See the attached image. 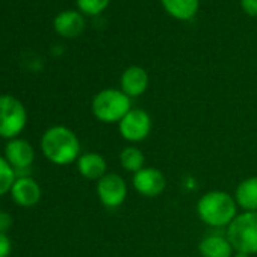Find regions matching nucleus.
Returning <instances> with one entry per match:
<instances>
[{
	"instance_id": "nucleus-21",
	"label": "nucleus",
	"mask_w": 257,
	"mask_h": 257,
	"mask_svg": "<svg viewBox=\"0 0 257 257\" xmlns=\"http://www.w3.org/2000/svg\"><path fill=\"white\" fill-rule=\"evenodd\" d=\"M240 8L249 17H257V0H240Z\"/></svg>"
},
{
	"instance_id": "nucleus-5",
	"label": "nucleus",
	"mask_w": 257,
	"mask_h": 257,
	"mask_svg": "<svg viewBox=\"0 0 257 257\" xmlns=\"http://www.w3.org/2000/svg\"><path fill=\"white\" fill-rule=\"evenodd\" d=\"M28 112L25 104L14 95H0V138L14 140L25 131Z\"/></svg>"
},
{
	"instance_id": "nucleus-9",
	"label": "nucleus",
	"mask_w": 257,
	"mask_h": 257,
	"mask_svg": "<svg viewBox=\"0 0 257 257\" xmlns=\"http://www.w3.org/2000/svg\"><path fill=\"white\" fill-rule=\"evenodd\" d=\"M135 191L146 198H156L164 194L167 188L165 174L155 167H144L132 177Z\"/></svg>"
},
{
	"instance_id": "nucleus-20",
	"label": "nucleus",
	"mask_w": 257,
	"mask_h": 257,
	"mask_svg": "<svg viewBox=\"0 0 257 257\" xmlns=\"http://www.w3.org/2000/svg\"><path fill=\"white\" fill-rule=\"evenodd\" d=\"M13 251L11 237L8 233H0V257H10Z\"/></svg>"
},
{
	"instance_id": "nucleus-1",
	"label": "nucleus",
	"mask_w": 257,
	"mask_h": 257,
	"mask_svg": "<svg viewBox=\"0 0 257 257\" xmlns=\"http://www.w3.org/2000/svg\"><path fill=\"white\" fill-rule=\"evenodd\" d=\"M41 150L46 159L55 165L65 167L80 158V141L67 125H52L41 138Z\"/></svg>"
},
{
	"instance_id": "nucleus-4",
	"label": "nucleus",
	"mask_w": 257,
	"mask_h": 257,
	"mask_svg": "<svg viewBox=\"0 0 257 257\" xmlns=\"http://www.w3.org/2000/svg\"><path fill=\"white\" fill-rule=\"evenodd\" d=\"M225 236L237 252L257 254V212L237 213L225 228Z\"/></svg>"
},
{
	"instance_id": "nucleus-2",
	"label": "nucleus",
	"mask_w": 257,
	"mask_h": 257,
	"mask_svg": "<svg viewBox=\"0 0 257 257\" xmlns=\"http://www.w3.org/2000/svg\"><path fill=\"white\" fill-rule=\"evenodd\" d=\"M197 215L203 224L210 228H227L237 215V203L234 195L227 191L213 189L204 192L197 201Z\"/></svg>"
},
{
	"instance_id": "nucleus-11",
	"label": "nucleus",
	"mask_w": 257,
	"mask_h": 257,
	"mask_svg": "<svg viewBox=\"0 0 257 257\" xmlns=\"http://www.w3.org/2000/svg\"><path fill=\"white\" fill-rule=\"evenodd\" d=\"M10 194L14 203L19 204L20 207H34L41 200V186L31 176L17 177Z\"/></svg>"
},
{
	"instance_id": "nucleus-10",
	"label": "nucleus",
	"mask_w": 257,
	"mask_h": 257,
	"mask_svg": "<svg viewBox=\"0 0 257 257\" xmlns=\"http://www.w3.org/2000/svg\"><path fill=\"white\" fill-rule=\"evenodd\" d=\"M149 73L140 65L127 67L119 77V89L131 98H137L146 94L149 89Z\"/></svg>"
},
{
	"instance_id": "nucleus-19",
	"label": "nucleus",
	"mask_w": 257,
	"mask_h": 257,
	"mask_svg": "<svg viewBox=\"0 0 257 257\" xmlns=\"http://www.w3.org/2000/svg\"><path fill=\"white\" fill-rule=\"evenodd\" d=\"M77 8L83 16H100L110 4V0H76Z\"/></svg>"
},
{
	"instance_id": "nucleus-17",
	"label": "nucleus",
	"mask_w": 257,
	"mask_h": 257,
	"mask_svg": "<svg viewBox=\"0 0 257 257\" xmlns=\"http://www.w3.org/2000/svg\"><path fill=\"white\" fill-rule=\"evenodd\" d=\"M119 165L128 173H138L146 167V155L135 146H127L119 152Z\"/></svg>"
},
{
	"instance_id": "nucleus-14",
	"label": "nucleus",
	"mask_w": 257,
	"mask_h": 257,
	"mask_svg": "<svg viewBox=\"0 0 257 257\" xmlns=\"http://www.w3.org/2000/svg\"><path fill=\"white\" fill-rule=\"evenodd\" d=\"M76 165L79 174L86 180L98 182L104 174H107V162L104 156L95 152H88L80 155Z\"/></svg>"
},
{
	"instance_id": "nucleus-18",
	"label": "nucleus",
	"mask_w": 257,
	"mask_h": 257,
	"mask_svg": "<svg viewBox=\"0 0 257 257\" xmlns=\"http://www.w3.org/2000/svg\"><path fill=\"white\" fill-rule=\"evenodd\" d=\"M16 180H17L16 170L5 159V156H0V195L11 192Z\"/></svg>"
},
{
	"instance_id": "nucleus-8",
	"label": "nucleus",
	"mask_w": 257,
	"mask_h": 257,
	"mask_svg": "<svg viewBox=\"0 0 257 257\" xmlns=\"http://www.w3.org/2000/svg\"><path fill=\"white\" fill-rule=\"evenodd\" d=\"M5 159L16 170L17 177H28V171L31 170L35 161V152L29 141L23 138L10 140L5 146Z\"/></svg>"
},
{
	"instance_id": "nucleus-13",
	"label": "nucleus",
	"mask_w": 257,
	"mask_h": 257,
	"mask_svg": "<svg viewBox=\"0 0 257 257\" xmlns=\"http://www.w3.org/2000/svg\"><path fill=\"white\" fill-rule=\"evenodd\" d=\"M53 28L64 38H76L85 31V17L80 11H62L55 17Z\"/></svg>"
},
{
	"instance_id": "nucleus-12",
	"label": "nucleus",
	"mask_w": 257,
	"mask_h": 257,
	"mask_svg": "<svg viewBox=\"0 0 257 257\" xmlns=\"http://www.w3.org/2000/svg\"><path fill=\"white\" fill-rule=\"evenodd\" d=\"M198 251L201 257H233L234 249L227 239L225 233L212 231L207 233L198 243Z\"/></svg>"
},
{
	"instance_id": "nucleus-23",
	"label": "nucleus",
	"mask_w": 257,
	"mask_h": 257,
	"mask_svg": "<svg viewBox=\"0 0 257 257\" xmlns=\"http://www.w3.org/2000/svg\"><path fill=\"white\" fill-rule=\"evenodd\" d=\"M233 257H251V255H248V254H245V252H237V251H234Z\"/></svg>"
},
{
	"instance_id": "nucleus-6",
	"label": "nucleus",
	"mask_w": 257,
	"mask_h": 257,
	"mask_svg": "<svg viewBox=\"0 0 257 257\" xmlns=\"http://www.w3.org/2000/svg\"><path fill=\"white\" fill-rule=\"evenodd\" d=\"M153 128V119L150 113L141 107H132L128 113L118 122V132L121 138L131 144L146 141Z\"/></svg>"
},
{
	"instance_id": "nucleus-22",
	"label": "nucleus",
	"mask_w": 257,
	"mask_h": 257,
	"mask_svg": "<svg viewBox=\"0 0 257 257\" xmlns=\"http://www.w3.org/2000/svg\"><path fill=\"white\" fill-rule=\"evenodd\" d=\"M13 227V216L11 213L0 210V233H8V230Z\"/></svg>"
},
{
	"instance_id": "nucleus-7",
	"label": "nucleus",
	"mask_w": 257,
	"mask_h": 257,
	"mask_svg": "<svg viewBox=\"0 0 257 257\" xmlns=\"http://www.w3.org/2000/svg\"><path fill=\"white\" fill-rule=\"evenodd\" d=\"M97 197L106 209H118L127 198V183L116 173L104 174L95 186Z\"/></svg>"
},
{
	"instance_id": "nucleus-3",
	"label": "nucleus",
	"mask_w": 257,
	"mask_h": 257,
	"mask_svg": "<svg viewBox=\"0 0 257 257\" xmlns=\"http://www.w3.org/2000/svg\"><path fill=\"white\" fill-rule=\"evenodd\" d=\"M131 109L132 98L116 88L98 91L91 101L92 115L104 124H118Z\"/></svg>"
},
{
	"instance_id": "nucleus-16",
	"label": "nucleus",
	"mask_w": 257,
	"mask_h": 257,
	"mask_svg": "<svg viewBox=\"0 0 257 257\" xmlns=\"http://www.w3.org/2000/svg\"><path fill=\"white\" fill-rule=\"evenodd\" d=\"M161 4L168 16L180 22L192 20L200 10V0H161Z\"/></svg>"
},
{
	"instance_id": "nucleus-15",
	"label": "nucleus",
	"mask_w": 257,
	"mask_h": 257,
	"mask_svg": "<svg viewBox=\"0 0 257 257\" xmlns=\"http://www.w3.org/2000/svg\"><path fill=\"white\" fill-rule=\"evenodd\" d=\"M237 207L243 212H257V176H251L239 182L234 189Z\"/></svg>"
}]
</instances>
